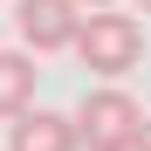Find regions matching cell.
I'll return each mask as SVG.
<instances>
[{"mask_svg": "<svg viewBox=\"0 0 151 151\" xmlns=\"http://www.w3.org/2000/svg\"><path fill=\"white\" fill-rule=\"evenodd\" d=\"M76 55H83L89 76H103V83H117V76H131L144 62V28H137V14H110V7H96L76 21Z\"/></svg>", "mask_w": 151, "mask_h": 151, "instance_id": "cell-1", "label": "cell"}, {"mask_svg": "<svg viewBox=\"0 0 151 151\" xmlns=\"http://www.w3.org/2000/svg\"><path fill=\"white\" fill-rule=\"evenodd\" d=\"M7 151H76V124L62 117V110H21V117H7Z\"/></svg>", "mask_w": 151, "mask_h": 151, "instance_id": "cell-4", "label": "cell"}, {"mask_svg": "<svg viewBox=\"0 0 151 151\" xmlns=\"http://www.w3.org/2000/svg\"><path fill=\"white\" fill-rule=\"evenodd\" d=\"M69 124H76V151H131L144 110H137V96H131V89L103 83V89H89V96H83V110H76Z\"/></svg>", "mask_w": 151, "mask_h": 151, "instance_id": "cell-2", "label": "cell"}, {"mask_svg": "<svg viewBox=\"0 0 151 151\" xmlns=\"http://www.w3.org/2000/svg\"><path fill=\"white\" fill-rule=\"evenodd\" d=\"M35 83H41V69L28 62V48H0V117H21L35 103Z\"/></svg>", "mask_w": 151, "mask_h": 151, "instance_id": "cell-5", "label": "cell"}, {"mask_svg": "<svg viewBox=\"0 0 151 151\" xmlns=\"http://www.w3.org/2000/svg\"><path fill=\"white\" fill-rule=\"evenodd\" d=\"M76 7H110V0H76Z\"/></svg>", "mask_w": 151, "mask_h": 151, "instance_id": "cell-7", "label": "cell"}, {"mask_svg": "<svg viewBox=\"0 0 151 151\" xmlns=\"http://www.w3.org/2000/svg\"><path fill=\"white\" fill-rule=\"evenodd\" d=\"M76 21H83L76 0H21V7H14V28H21V41H28L35 55L69 48V41H76Z\"/></svg>", "mask_w": 151, "mask_h": 151, "instance_id": "cell-3", "label": "cell"}, {"mask_svg": "<svg viewBox=\"0 0 151 151\" xmlns=\"http://www.w3.org/2000/svg\"><path fill=\"white\" fill-rule=\"evenodd\" d=\"M144 7H151V0H144Z\"/></svg>", "mask_w": 151, "mask_h": 151, "instance_id": "cell-8", "label": "cell"}, {"mask_svg": "<svg viewBox=\"0 0 151 151\" xmlns=\"http://www.w3.org/2000/svg\"><path fill=\"white\" fill-rule=\"evenodd\" d=\"M131 151H151V117L137 124V144H131Z\"/></svg>", "mask_w": 151, "mask_h": 151, "instance_id": "cell-6", "label": "cell"}]
</instances>
